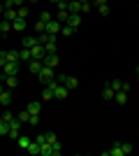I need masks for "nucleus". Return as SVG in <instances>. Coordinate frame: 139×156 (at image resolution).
I'll use <instances>...</instances> for the list:
<instances>
[{
	"mask_svg": "<svg viewBox=\"0 0 139 156\" xmlns=\"http://www.w3.org/2000/svg\"><path fill=\"white\" fill-rule=\"evenodd\" d=\"M63 154V144L56 140V142H49L46 140L44 144H40V156H60Z\"/></svg>",
	"mask_w": 139,
	"mask_h": 156,
	"instance_id": "obj_1",
	"label": "nucleus"
},
{
	"mask_svg": "<svg viewBox=\"0 0 139 156\" xmlns=\"http://www.w3.org/2000/svg\"><path fill=\"white\" fill-rule=\"evenodd\" d=\"M132 151V144L130 142H114L111 149H104V156H125Z\"/></svg>",
	"mask_w": 139,
	"mask_h": 156,
	"instance_id": "obj_2",
	"label": "nucleus"
},
{
	"mask_svg": "<svg viewBox=\"0 0 139 156\" xmlns=\"http://www.w3.org/2000/svg\"><path fill=\"white\" fill-rule=\"evenodd\" d=\"M56 82H58V84H63V86H67L70 91H74V89L79 86V79H77V77H70V75H58V77H56Z\"/></svg>",
	"mask_w": 139,
	"mask_h": 156,
	"instance_id": "obj_3",
	"label": "nucleus"
},
{
	"mask_svg": "<svg viewBox=\"0 0 139 156\" xmlns=\"http://www.w3.org/2000/svg\"><path fill=\"white\" fill-rule=\"evenodd\" d=\"M40 82L42 84H49V82H53L56 79V72H53V68H46V65H42V70H40Z\"/></svg>",
	"mask_w": 139,
	"mask_h": 156,
	"instance_id": "obj_4",
	"label": "nucleus"
},
{
	"mask_svg": "<svg viewBox=\"0 0 139 156\" xmlns=\"http://www.w3.org/2000/svg\"><path fill=\"white\" fill-rule=\"evenodd\" d=\"M21 126H23V124H21V121H19V119H16V117H14L12 121H9V133H7V135L12 137L14 142H16V137L21 135Z\"/></svg>",
	"mask_w": 139,
	"mask_h": 156,
	"instance_id": "obj_5",
	"label": "nucleus"
},
{
	"mask_svg": "<svg viewBox=\"0 0 139 156\" xmlns=\"http://www.w3.org/2000/svg\"><path fill=\"white\" fill-rule=\"evenodd\" d=\"M42 63H44L46 68H53V70H56V68H58V63H60V58L56 56V54H46L44 58H42Z\"/></svg>",
	"mask_w": 139,
	"mask_h": 156,
	"instance_id": "obj_6",
	"label": "nucleus"
},
{
	"mask_svg": "<svg viewBox=\"0 0 139 156\" xmlns=\"http://www.w3.org/2000/svg\"><path fill=\"white\" fill-rule=\"evenodd\" d=\"M60 26H63L60 21L51 19V21H49V23H46V30H44V33H49V35H58V33H60Z\"/></svg>",
	"mask_w": 139,
	"mask_h": 156,
	"instance_id": "obj_7",
	"label": "nucleus"
},
{
	"mask_svg": "<svg viewBox=\"0 0 139 156\" xmlns=\"http://www.w3.org/2000/svg\"><path fill=\"white\" fill-rule=\"evenodd\" d=\"M42 65H44V63H42V61H37V58H30V61H28V70L33 72V75H40Z\"/></svg>",
	"mask_w": 139,
	"mask_h": 156,
	"instance_id": "obj_8",
	"label": "nucleus"
},
{
	"mask_svg": "<svg viewBox=\"0 0 139 156\" xmlns=\"http://www.w3.org/2000/svg\"><path fill=\"white\" fill-rule=\"evenodd\" d=\"M30 51H33V58H37V61H42L46 56V49H44V44H35L33 49H30Z\"/></svg>",
	"mask_w": 139,
	"mask_h": 156,
	"instance_id": "obj_9",
	"label": "nucleus"
},
{
	"mask_svg": "<svg viewBox=\"0 0 139 156\" xmlns=\"http://www.w3.org/2000/svg\"><path fill=\"white\" fill-rule=\"evenodd\" d=\"M67 96H70V89H67V86H63V84L56 86V91H53V98L63 100V98H67Z\"/></svg>",
	"mask_w": 139,
	"mask_h": 156,
	"instance_id": "obj_10",
	"label": "nucleus"
},
{
	"mask_svg": "<svg viewBox=\"0 0 139 156\" xmlns=\"http://www.w3.org/2000/svg\"><path fill=\"white\" fill-rule=\"evenodd\" d=\"M0 105H2V107H9V105H12V89H5V91H2Z\"/></svg>",
	"mask_w": 139,
	"mask_h": 156,
	"instance_id": "obj_11",
	"label": "nucleus"
},
{
	"mask_svg": "<svg viewBox=\"0 0 139 156\" xmlns=\"http://www.w3.org/2000/svg\"><path fill=\"white\" fill-rule=\"evenodd\" d=\"M2 72H5V75H19V63H9V61H7V63L2 65Z\"/></svg>",
	"mask_w": 139,
	"mask_h": 156,
	"instance_id": "obj_12",
	"label": "nucleus"
},
{
	"mask_svg": "<svg viewBox=\"0 0 139 156\" xmlns=\"http://www.w3.org/2000/svg\"><path fill=\"white\" fill-rule=\"evenodd\" d=\"M26 110L30 112V114H40V112H42V100H30Z\"/></svg>",
	"mask_w": 139,
	"mask_h": 156,
	"instance_id": "obj_13",
	"label": "nucleus"
},
{
	"mask_svg": "<svg viewBox=\"0 0 139 156\" xmlns=\"http://www.w3.org/2000/svg\"><path fill=\"white\" fill-rule=\"evenodd\" d=\"M12 28H14L16 33H23V30L28 28V21H26V19H14V21H12Z\"/></svg>",
	"mask_w": 139,
	"mask_h": 156,
	"instance_id": "obj_14",
	"label": "nucleus"
},
{
	"mask_svg": "<svg viewBox=\"0 0 139 156\" xmlns=\"http://www.w3.org/2000/svg\"><path fill=\"white\" fill-rule=\"evenodd\" d=\"M5 86L7 89H16L19 86V77L16 75H5Z\"/></svg>",
	"mask_w": 139,
	"mask_h": 156,
	"instance_id": "obj_15",
	"label": "nucleus"
},
{
	"mask_svg": "<svg viewBox=\"0 0 139 156\" xmlns=\"http://www.w3.org/2000/svg\"><path fill=\"white\" fill-rule=\"evenodd\" d=\"M2 16H5L7 21H14V19H19V14H16V7H5Z\"/></svg>",
	"mask_w": 139,
	"mask_h": 156,
	"instance_id": "obj_16",
	"label": "nucleus"
},
{
	"mask_svg": "<svg viewBox=\"0 0 139 156\" xmlns=\"http://www.w3.org/2000/svg\"><path fill=\"white\" fill-rule=\"evenodd\" d=\"M67 12H70V14H81V2H79V0H70Z\"/></svg>",
	"mask_w": 139,
	"mask_h": 156,
	"instance_id": "obj_17",
	"label": "nucleus"
},
{
	"mask_svg": "<svg viewBox=\"0 0 139 156\" xmlns=\"http://www.w3.org/2000/svg\"><path fill=\"white\" fill-rule=\"evenodd\" d=\"M74 33H77V28L70 26V23H63V26H60V35H65V37H72Z\"/></svg>",
	"mask_w": 139,
	"mask_h": 156,
	"instance_id": "obj_18",
	"label": "nucleus"
},
{
	"mask_svg": "<svg viewBox=\"0 0 139 156\" xmlns=\"http://www.w3.org/2000/svg\"><path fill=\"white\" fill-rule=\"evenodd\" d=\"M30 142H33V140H30L28 135H19V137H16V144H19L21 149H28V147H30Z\"/></svg>",
	"mask_w": 139,
	"mask_h": 156,
	"instance_id": "obj_19",
	"label": "nucleus"
},
{
	"mask_svg": "<svg viewBox=\"0 0 139 156\" xmlns=\"http://www.w3.org/2000/svg\"><path fill=\"white\" fill-rule=\"evenodd\" d=\"M44 49H46V54H58V47H56V37H51L49 42H44Z\"/></svg>",
	"mask_w": 139,
	"mask_h": 156,
	"instance_id": "obj_20",
	"label": "nucleus"
},
{
	"mask_svg": "<svg viewBox=\"0 0 139 156\" xmlns=\"http://www.w3.org/2000/svg\"><path fill=\"white\" fill-rule=\"evenodd\" d=\"M67 23L74 26V28H79L81 26V14H70V16H67Z\"/></svg>",
	"mask_w": 139,
	"mask_h": 156,
	"instance_id": "obj_21",
	"label": "nucleus"
},
{
	"mask_svg": "<svg viewBox=\"0 0 139 156\" xmlns=\"http://www.w3.org/2000/svg\"><path fill=\"white\" fill-rule=\"evenodd\" d=\"M114 96H116V91H114L111 86L107 84L104 89H102V98H104V100H114Z\"/></svg>",
	"mask_w": 139,
	"mask_h": 156,
	"instance_id": "obj_22",
	"label": "nucleus"
},
{
	"mask_svg": "<svg viewBox=\"0 0 139 156\" xmlns=\"http://www.w3.org/2000/svg\"><path fill=\"white\" fill-rule=\"evenodd\" d=\"M114 100H116L118 105H125V103H127V91H116Z\"/></svg>",
	"mask_w": 139,
	"mask_h": 156,
	"instance_id": "obj_23",
	"label": "nucleus"
},
{
	"mask_svg": "<svg viewBox=\"0 0 139 156\" xmlns=\"http://www.w3.org/2000/svg\"><path fill=\"white\" fill-rule=\"evenodd\" d=\"M9 30H12V21H7V19H0V33H2V35H7Z\"/></svg>",
	"mask_w": 139,
	"mask_h": 156,
	"instance_id": "obj_24",
	"label": "nucleus"
},
{
	"mask_svg": "<svg viewBox=\"0 0 139 156\" xmlns=\"http://www.w3.org/2000/svg\"><path fill=\"white\" fill-rule=\"evenodd\" d=\"M35 44H40V42H37V37H33V35L23 37V47H26V49H33Z\"/></svg>",
	"mask_w": 139,
	"mask_h": 156,
	"instance_id": "obj_25",
	"label": "nucleus"
},
{
	"mask_svg": "<svg viewBox=\"0 0 139 156\" xmlns=\"http://www.w3.org/2000/svg\"><path fill=\"white\" fill-rule=\"evenodd\" d=\"M19 58H21V61H26V63H28V61L33 58V51H30V49H26V47H23V49H21V51H19Z\"/></svg>",
	"mask_w": 139,
	"mask_h": 156,
	"instance_id": "obj_26",
	"label": "nucleus"
},
{
	"mask_svg": "<svg viewBox=\"0 0 139 156\" xmlns=\"http://www.w3.org/2000/svg\"><path fill=\"white\" fill-rule=\"evenodd\" d=\"M7 61H9V63H21L19 51H16V49H14V51H7Z\"/></svg>",
	"mask_w": 139,
	"mask_h": 156,
	"instance_id": "obj_27",
	"label": "nucleus"
},
{
	"mask_svg": "<svg viewBox=\"0 0 139 156\" xmlns=\"http://www.w3.org/2000/svg\"><path fill=\"white\" fill-rule=\"evenodd\" d=\"M16 119H19L21 124H28V119H30V112H28V110H21L19 114H16Z\"/></svg>",
	"mask_w": 139,
	"mask_h": 156,
	"instance_id": "obj_28",
	"label": "nucleus"
},
{
	"mask_svg": "<svg viewBox=\"0 0 139 156\" xmlns=\"http://www.w3.org/2000/svg\"><path fill=\"white\" fill-rule=\"evenodd\" d=\"M26 151H30L33 156H40V142H35V140H33V142H30V147H28Z\"/></svg>",
	"mask_w": 139,
	"mask_h": 156,
	"instance_id": "obj_29",
	"label": "nucleus"
},
{
	"mask_svg": "<svg viewBox=\"0 0 139 156\" xmlns=\"http://www.w3.org/2000/svg\"><path fill=\"white\" fill-rule=\"evenodd\" d=\"M16 14H19V19H28V7L26 5H21V7H16Z\"/></svg>",
	"mask_w": 139,
	"mask_h": 156,
	"instance_id": "obj_30",
	"label": "nucleus"
},
{
	"mask_svg": "<svg viewBox=\"0 0 139 156\" xmlns=\"http://www.w3.org/2000/svg\"><path fill=\"white\" fill-rule=\"evenodd\" d=\"M109 86H111L114 91H123V82H121V79H111V82H109Z\"/></svg>",
	"mask_w": 139,
	"mask_h": 156,
	"instance_id": "obj_31",
	"label": "nucleus"
},
{
	"mask_svg": "<svg viewBox=\"0 0 139 156\" xmlns=\"http://www.w3.org/2000/svg\"><path fill=\"white\" fill-rule=\"evenodd\" d=\"M28 124L33 126V128H37V126H40V114H30V119H28Z\"/></svg>",
	"mask_w": 139,
	"mask_h": 156,
	"instance_id": "obj_32",
	"label": "nucleus"
},
{
	"mask_svg": "<svg viewBox=\"0 0 139 156\" xmlns=\"http://www.w3.org/2000/svg\"><path fill=\"white\" fill-rule=\"evenodd\" d=\"M44 30H46V23H44V21H37V23H35V33H37V35H42Z\"/></svg>",
	"mask_w": 139,
	"mask_h": 156,
	"instance_id": "obj_33",
	"label": "nucleus"
},
{
	"mask_svg": "<svg viewBox=\"0 0 139 156\" xmlns=\"http://www.w3.org/2000/svg\"><path fill=\"white\" fill-rule=\"evenodd\" d=\"M7 133H9V124L0 119V135H7Z\"/></svg>",
	"mask_w": 139,
	"mask_h": 156,
	"instance_id": "obj_34",
	"label": "nucleus"
},
{
	"mask_svg": "<svg viewBox=\"0 0 139 156\" xmlns=\"http://www.w3.org/2000/svg\"><path fill=\"white\" fill-rule=\"evenodd\" d=\"M0 119L9 124V121H12V119H14V114H12V112H0Z\"/></svg>",
	"mask_w": 139,
	"mask_h": 156,
	"instance_id": "obj_35",
	"label": "nucleus"
},
{
	"mask_svg": "<svg viewBox=\"0 0 139 156\" xmlns=\"http://www.w3.org/2000/svg\"><path fill=\"white\" fill-rule=\"evenodd\" d=\"M51 19H53V16H51V12H42V14H40V21H44V23H49Z\"/></svg>",
	"mask_w": 139,
	"mask_h": 156,
	"instance_id": "obj_36",
	"label": "nucleus"
},
{
	"mask_svg": "<svg viewBox=\"0 0 139 156\" xmlns=\"http://www.w3.org/2000/svg\"><path fill=\"white\" fill-rule=\"evenodd\" d=\"M35 142L44 144V142H46V133H40V135H35Z\"/></svg>",
	"mask_w": 139,
	"mask_h": 156,
	"instance_id": "obj_37",
	"label": "nucleus"
},
{
	"mask_svg": "<svg viewBox=\"0 0 139 156\" xmlns=\"http://www.w3.org/2000/svg\"><path fill=\"white\" fill-rule=\"evenodd\" d=\"M5 63H7V51H0V70H2Z\"/></svg>",
	"mask_w": 139,
	"mask_h": 156,
	"instance_id": "obj_38",
	"label": "nucleus"
},
{
	"mask_svg": "<svg viewBox=\"0 0 139 156\" xmlns=\"http://www.w3.org/2000/svg\"><path fill=\"white\" fill-rule=\"evenodd\" d=\"M98 12L102 14V16H107V14H109V5H104V7H98Z\"/></svg>",
	"mask_w": 139,
	"mask_h": 156,
	"instance_id": "obj_39",
	"label": "nucleus"
},
{
	"mask_svg": "<svg viewBox=\"0 0 139 156\" xmlns=\"http://www.w3.org/2000/svg\"><path fill=\"white\" fill-rule=\"evenodd\" d=\"M67 5H70L67 0H60V2H58V5H56V7H58V9H67Z\"/></svg>",
	"mask_w": 139,
	"mask_h": 156,
	"instance_id": "obj_40",
	"label": "nucleus"
},
{
	"mask_svg": "<svg viewBox=\"0 0 139 156\" xmlns=\"http://www.w3.org/2000/svg\"><path fill=\"white\" fill-rule=\"evenodd\" d=\"M91 9V2H81V12H88Z\"/></svg>",
	"mask_w": 139,
	"mask_h": 156,
	"instance_id": "obj_41",
	"label": "nucleus"
},
{
	"mask_svg": "<svg viewBox=\"0 0 139 156\" xmlns=\"http://www.w3.org/2000/svg\"><path fill=\"white\" fill-rule=\"evenodd\" d=\"M0 2H2L5 7H14V5H12V0H0Z\"/></svg>",
	"mask_w": 139,
	"mask_h": 156,
	"instance_id": "obj_42",
	"label": "nucleus"
},
{
	"mask_svg": "<svg viewBox=\"0 0 139 156\" xmlns=\"http://www.w3.org/2000/svg\"><path fill=\"white\" fill-rule=\"evenodd\" d=\"M95 5H98V7H104V5H107V0H95Z\"/></svg>",
	"mask_w": 139,
	"mask_h": 156,
	"instance_id": "obj_43",
	"label": "nucleus"
},
{
	"mask_svg": "<svg viewBox=\"0 0 139 156\" xmlns=\"http://www.w3.org/2000/svg\"><path fill=\"white\" fill-rule=\"evenodd\" d=\"M2 91H5V84H2V82H0V96H2Z\"/></svg>",
	"mask_w": 139,
	"mask_h": 156,
	"instance_id": "obj_44",
	"label": "nucleus"
},
{
	"mask_svg": "<svg viewBox=\"0 0 139 156\" xmlns=\"http://www.w3.org/2000/svg\"><path fill=\"white\" fill-rule=\"evenodd\" d=\"M134 72H137V77H139V65H137V68H134Z\"/></svg>",
	"mask_w": 139,
	"mask_h": 156,
	"instance_id": "obj_45",
	"label": "nucleus"
},
{
	"mask_svg": "<svg viewBox=\"0 0 139 156\" xmlns=\"http://www.w3.org/2000/svg\"><path fill=\"white\" fill-rule=\"evenodd\" d=\"M51 2H53V5H58V2H60V0H51Z\"/></svg>",
	"mask_w": 139,
	"mask_h": 156,
	"instance_id": "obj_46",
	"label": "nucleus"
}]
</instances>
